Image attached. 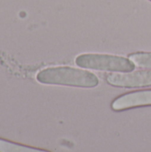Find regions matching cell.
I'll return each instance as SVG.
<instances>
[{
	"instance_id": "cell-1",
	"label": "cell",
	"mask_w": 151,
	"mask_h": 152,
	"mask_svg": "<svg viewBox=\"0 0 151 152\" xmlns=\"http://www.w3.org/2000/svg\"><path fill=\"white\" fill-rule=\"evenodd\" d=\"M36 80L44 85H61L92 88L99 85V79L93 73L71 67H52L39 71Z\"/></svg>"
},
{
	"instance_id": "cell-2",
	"label": "cell",
	"mask_w": 151,
	"mask_h": 152,
	"mask_svg": "<svg viewBox=\"0 0 151 152\" xmlns=\"http://www.w3.org/2000/svg\"><path fill=\"white\" fill-rule=\"evenodd\" d=\"M75 62L84 69L112 72H130L136 67L129 58L109 54H81L76 58Z\"/></svg>"
},
{
	"instance_id": "cell-3",
	"label": "cell",
	"mask_w": 151,
	"mask_h": 152,
	"mask_svg": "<svg viewBox=\"0 0 151 152\" xmlns=\"http://www.w3.org/2000/svg\"><path fill=\"white\" fill-rule=\"evenodd\" d=\"M107 83L113 86L133 88L151 86V70H138L126 73H111L106 77Z\"/></svg>"
},
{
	"instance_id": "cell-4",
	"label": "cell",
	"mask_w": 151,
	"mask_h": 152,
	"mask_svg": "<svg viewBox=\"0 0 151 152\" xmlns=\"http://www.w3.org/2000/svg\"><path fill=\"white\" fill-rule=\"evenodd\" d=\"M142 106H151V90L125 94L115 99L111 104V108L115 111H122Z\"/></svg>"
},
{
	"instance_id": "cell-5",
	"label": "cell",
	"mask_w": 151,
	"mask_h": 152,
	"mask_svg": "<svg viewBox=\"0 0 151 152\" xmlns=\"http://www.w3.org/2000/svg\"><path fill=\"white\" fill-rule=\"evenodd\" d=\"M0 152H50L0 138Z\"/></svg>"
},
{
	"instance_id": "cell-6",
	"label": "cell",
	"mask_w": 151,
	"mask_h": 152,
	"mask_svg": "<svg viewBox=\"0 0 151 152\" xmlns=\"http://www.w3.org/2000/svg\"><path fill=\"white\" fill-rule=\"evenodd\" d=\"M129 59L134 63L136 67L151 69V52L150 53H135L129 56Z\"/></svg>"
},
{
	"instance_id": "cell-7",
	"label": "cell",
	"mask_w": 151,
	"mask_h": 152,
	"mask_svg": "<svg viewBox=\"0 0 151 152\" xmlns=\"http://www.w3.org/2000/svg\"><path fill=\"white\" fill-rule=\"evenodd\" d=\"M150 1H151V0H150Z\"/></svg>"
}]
</instances>
